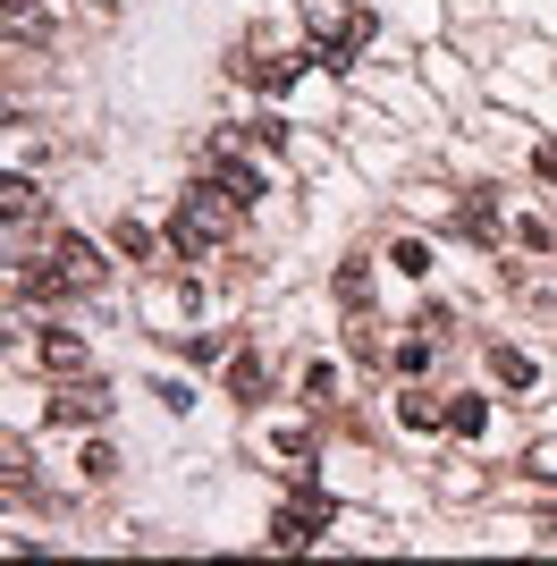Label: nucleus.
<instances>
[{"mask_svg":"<svg viewBox=\"0 0 557 566\" xmlns=\"http://www.w3.org/2000/svg\"><path fill=\"white\" fill-rule=\"evenodd\" d=\"M237 212H245V203H237V195L220 187V178H203V187H186V195H178L169 245H178V254H211V245H220V237L237 229Z\"/></svg>","mask_w":557,"mask_h":566,"instance_id":"nucleus-1","label":"nucleus"},{"mask_svg":"<svg viewBox=\"0 0 557 566\" xmlns=\"http://www.w3.org/2000/svg\"><path fill=\"white\" fill-rule=\"evenodd\" d=\"M34 287H43V296H85V287H102V254H93L85 237H60L51 262L34 271Z\"/></svg>","mask_w":557,"mask_h":566,"instance_id":"nucleus-2","label":"nucleus"},{"mask_svg":"<svg viewBox=\"0 0 557 566\" xmlns=\"http://www.w3.org/2000/svg\"><path fill=\"white\" fill-rule=\"evenodd\" d=\"M329 516H338V507H329V499L313 491V499H296V507H287V516L271 524V542H278V549H304L313 533H329Z\"/></svg>","mask_w":557,"mask_h":566,"instance_id":"nucleus-3","label":"nucleus"},{"mask_svg":"<svg viewBox=\"0 0 557 566\" xmlns=\"http://www.w3.org/2000/svg\"><path fill=\"white\" fill-rule=\"evenodd\" d=\"M397 423L406 431H448V406L431 398V389H406V398H397Z\"/></svg>","mask_w":557,"mask_h":566,"instance_id":"nucleus-4","label":"nucleus"},{"mask_svg":"<svg viewBox=\"0 0 557 566\" xmlns=\"http://www.w3.org/2000/svg\"><path fill=\"white\" fill-rule=\"evenodd\" d=\"M102 415H111V398H102L93 380H85V389H69V398L51 406V423H102Z\"/></svg>","mask_w":557,"mask_h":566,"instance_id":"nucleus-5","label":"nucleus"},{"mask_svg":"<svg viewBox=\"0 0 557 566\" xmlns=\"http://www.w3.org/2000/svg\"><path fill=\"white\" fill-rule=\"evenodd\" d=\"M490 373L507 380V389H533V380H540V364H533V355H515V347H498V355H490Z\"/></svg>","mask_w":557,"mask_h":566,"instance_id":"nucleus-6","label":"nucleus"},{"mask_svg":"<svg viewBox=\"0 0 557 566\" xmlns=\"http://www.w3.org/2000/svg\"><path fill=\"white\" fill-rule=\"evenodd\" d=\"M448 431H456V440H482V431H490V406L482 398H456V406H448Z\"/></svg>","mask_w":557,"mask_h":566,"instance_id":"nucleus-7","label":"nucleus"},{"mask_svg":"<svg viewBox=\"0 0 557 566\" xmlns=\"http://www.w3.org/2000/svg\"><path fill=\"white\" fill-rule=\"evenodd\" d=\"M229 398H262V355H229Z\"/></svg>","mask_w":557,"mask_h":566,"instance_id":"nucleus-8","label":"nucleus"},{"mask_svg":"<svg viewBox=\"0 0 557 566\" xmlns=\"http://www.w3.org/2000/svg\"><path fill=\"white\" fill-rule=\"evenodd\" d=\"M43 364L51 373H85V347H76V338H43Z\"/></svg>","mask_w":557,"mask_h":566,"instance_id":"nucleus-9","label":"nucleus"},{"mask_svg":"<svg viewBox=\"0 0 557 566\" xmlns=\"http://www.w3.org/2000/svg\"><path fill=\"white\" fill-rule=\"evenodd\" d=\"M347 355H355V364H380V331H371V322H355V331H347Z\"/></svg>","mask_w":557,"mask_h":566,"instance_id":"nucleus-10","label":"nucleus"},{"mask_svg":"<svg viewBox=\"0 0 557 566\" xmlns=\"http://www.w3.org/2000/svg\"><path fill=\"white\" fill-rule=\"evenodd\" d=\"M329 389H338V373H329V364H304V406H322Z\"/></svg>","mask_w":557,"mask_h":566,"instance_id":"nucleus-11","label":"nucleus"},{"mask_svg":"<svg viewBox=\"0 0 557 566\" xmlns=\"http://www.w3.org/2000/svg\"><path fill=\"white\" fill-rule=\"evenodd\" d=\"M533 169H540V178L557 187V144H540V153H533Z\"/></svg>","mask_w":557,"mask_h":566,"instance_id":"nucleus-12","label":"nucleus"}]
</instances>
